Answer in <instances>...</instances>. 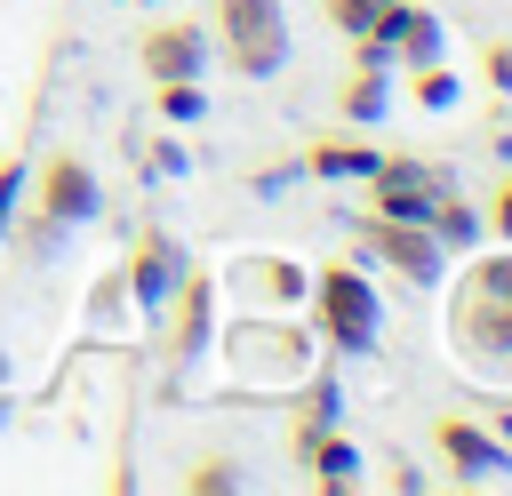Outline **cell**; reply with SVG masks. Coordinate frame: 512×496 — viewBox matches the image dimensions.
<instances>
[{"label":"cell","instance_id":"cell-1","mask_svg":"<svg viewBox=\"0 0 512 496\" xmlns=\"http://www.w3.org/2000/svg\"><path fill=\"white\" fill-rule=\"evenodd\" d=\"M304 296H312V336H320L328 352H344V360L376 352V320H384V304H376V288H368L360 264H320Z\"/></svg>","mask_w":512,"mask_h":496},{"label":"cell","instance_id":"cell-2","mask_svg":"<svg viewBox=\"0 0 512 496\" xmlns=\"http://www.w3.org/2000/svg\"><path fill=\"white\" fill-rule=\"evenodd\" d=\"M312 352H320V336L296 328V320H280V312H248L240 328H224L232 376H256V384H296L312 368Z\"/></svg>","mask_w":512,"mask_h":496},{"label":"cell","instance_id":"cell-3","mask_svg":"<svg viewBox=\"0 0 512 496\" xmlns=\"http://www.w3.org/2000/svg\"><path fill=\"white\" fill-rule=\"evenodd\" d=\"M216 40H224L232 72H248V80H272L288 64V16H280V0H216Z\"/></svg>","mask_w":512,"mask_h":496},{"label":"cell","instance_id":"cell-4","mask_svg":"<svg viewBox=\"0 0 512 496\" xmlns=\"http://www.w3.org/2000/svg\"><path fill=\"white\" fill-rule=\"evenodd\" d=\"M368 184V208L376 216H400V224H424L432 216V200L456 184L440 160H424V152H376V168L360 176Z\"/></svg>","mask_w":512,"mask_h":496},{"label":"cell","instance_id":"cell-5","mask_svg":"<svg viewBox=\"0 0 512 496\" xmlns=\"http://www.w3.org/2000/svg\"><path fill=\"white\" fill-rule=\"evenodd\" d=\"M432 456L456 488H488V480H512V448L480 424V416H432Z\"/></svg>","mask_w":512,"mask_h":496},{"label":"cell","instance_id":"cell-6","mask_svg":"<svg viewBox=\"0 0 512 496\" xmlns=\"http://www.w3.org/2000/svg\"><path fill=\"white\" fill-rule=\"evenodd\" d=\"M360 256L368 264H392L408 288H432L440 272H448V248L432 240V224H400V216H360Z\"/></svg>","mask_w":512,"mask_h":496},{"label":"cell","instance_id":"cell-7","mask_svg":"<svg viewBox=\"0 0 512 496\" xmlns=\"http://www.w3.org/2000/svg\"><path fill=\"white\" fill-rule=\"evenodd\" d=\"M448 344H456L472 368L512 376V296H480V288H464L456 312H448Z\"/></svg>","mask_w":512,"mask_h":496},{"label":"cell","instance_id":"cell-8","mask_svg":"<svg viewBox=\"0 0 512 496\" xmlns=\"http://www.w3.org/2000/svg\"><path fill=\"white\" fill-rule=\"evenodd\" d=\"M24 208H32L40 224H64V232L88 224V216H96V168H88L80 152H48V160H40V184L24 192Z\"/></svg>","mask_w":512,"mask_h":496},{"label":"cell","instance_id":"cell-9","mask_svg":"<svg viewBox=\"0 0 512 496\" xmlns=\"http://www.w3.org/2000/svg\"><path fill=\"white\" fill-rule=\"evenodd\" d=\"M288 456H296V480L304 488H328V496L360 488V448L336 424H288Z\"/></svg>","mask_w":512,"mask_h":496},{"label":"cell","instance_id":"cell-10","mask_svg":"<svg viewBox=\"0 0 512 496\" xmlns=\"http://www.w3.org/2000/svg\"><path fill=\"white\" fill-rule=\"evenodd\" d=\"M360 40H376L384 48V64H432V56H448V32H440V8H424V0H392Z\"/></svg>","mask_w":512,"mask_h":496},{"label":"cell","instance_id":"cell-11","mask_svg":"<svg viewBox=\"0 0 512 496\" xmlns=\"http://www.w3.org/2000/svg\"><path fill=\"white\" fill-rule=\"evenodd\" d=\"M200 64H208V32L192 16H168V24L136 32V72L144 80H200Z\"/></svg>","mask_w":512,"mask_h":496},{"label":"cell","instance_id":"cell-12","mask_svg":"<svg viewBox=\"0 0 512 496\" xmlns=\"http://www.w3.org/2000/svg\"><path fill=\"white\" fill-rule=\"evenodd\" d=\"M176 272H184V248H176V232H160V224H144V232L128 240V256H120V288H128L144 312H160V304H168Z\"/></svg>","mask_w":512,"mask_h":496},{"label":"cell","instance_id":"cell-13","mask_svg":"<svg viewBox=\"0 0 512 496\" xmlns=\"http://www.w3.org/2000/svg\"><path fill=\"white\" fill-rule=\"evenodd\" d=\"M168 304H176V336H168V360L184 368V360H200V352H208V336H216V272L184 256V272H176Z\"/></svg>","mask_w":512,"mask_h":496},{"label":"cell","instance_id":"cell-14","mask_svg":"<svg viewBox=\"0 0 512 496\" xmlns=\"http://www.w3.org/2000/svg\"><path fill=\"white\" fill-rule=\"evenodd\" d=\"M232 288L256 304V312H288V304H304V288H312V272L296 264V256H240V272H232Z\"/></svg>","mask_w":512,"mask_h":496},{"label":"cell","instance_id":"cell-15","mask_svg":"<svg viewBox=\"0 0 512 496\" xmlns=\"http://www.w3.org/2000/svg\"><path fill=\"white\" fill-rule=\"evenodd\" d=\"M336 112H344L352 128H376V120L392 112V64L352 56V72H344V88H336Z\"/></svg>","mask_w":512,"mask_h":496},{"label":"cell","instance_id":"cell-16","mask_svg":"<svg viewBox=\"0 0 512 496\" xmlns=\"http://www.w3.org/2000/svg\"><path fill=\"white\" fill-rule=\"evenodd\" d=\"M304 168H312L320 184H360V176L376 168V144H368V136H320V144L304 152Z\"/></svg>","mask_w":512,"mask_h":496},{"label":"cell","instance_id":"cell-17","mask_svg":"<svg viewBox=\"0 0 512 496\" xmlns=\"http://www.w3.org/2000/svg\"><path fill=\"white\" fill-rule=\"evenodd\" d=\"M424 224H432V240H440L448 256H472V248L488 240V224H480V208H472V200H456V184H448V192L432 200V216H424Z\"/></svg>","mask_w":512,"mask_h":496},{"label":"cell","instance_id":"cell-18","mask_svg":"<svg viewBox=\"0 0 512 496\" xmlns=\"http://www.w3.org/2000/svg\"><path fill=\"white\" fill-rule=\"evenodd\" d=\"M176 488H184V496H240V488H248V464H232L224 448H208V456H192V464L176 472Z\"/></svg>","mask_w":512,"mask_h":496},{"label":"cell","instance_id":"cell-19","mask_svg":"<svg viewBox=\"0 0 512 496\" xmlns=\"http://www.w3.org/2000/svg\"><path fill=\"white\" fill-rule=\"evenodd\" d=\"M152 104H160V120H168V128H200V112H208L200 80H152Z\"/></svg>","mask_w":512,"mask_h":496},{"label":"cell","instance_id":"cell-20","mask_svg":"<svg viewBox=\"0 0 512 496\" xmlns=\"http://www.w3.org/2000/svg\"><path fill=\"white\" fill-rule=\"evenodd\" d=\"M416 80H408V96L424 104V112H448L456 104V72H448V56H432V64H408Z\"/></svg>","mask_w":512,"mask_h":496},{"label":"cell","instance_id":"cell-21","mask_svg":"<svg viewBox=\"0 0 512 496\" xmlns=\"http://www.w3.org/2000/svg\"><path fill=\"white\" fill-rule=\"evenodd\" d=\"M384 8H392V0H320V16H328V24L344 32V40H360V32H368V24L384 16Z\"/></svg>","mask_w":512,"mask_h":496},{"label":"cell","instance_id":"cell-22","mask_svg":"<svg viewBox=\"0 0 512 496\" xmlns=\"http://www.w3.org/2000/svg\"><path fill=\"white\" fill-rule=\"evenodd\" d=\"M464 288H480V296H512V240H504L496 256H480V264L464 272Z\"/></svg>","mask_w":512,"mask_h":496},{"label":"cell","instance_id":"cell-23","mask_svg":"<svg viewBox=\"0 0 512 496\" xmlns=\"http://www.w3.org/2000/svg\"><path fill=\"white\" fill-rule=\"evenodd\" d=\"M16 208H24V152H0V240H8Z\"/></svg>","mask_w":512,"mask_h":496},{"label":"cell","instance_id":"cell-24","mask_svg":"<svg viewBox=\"0 0 512 496\" xmlns=\"http://www.w3.org/2000/svg\"><path fill=\"white\" fill-rule=\"evenodd\" d=\"M480 224H488V240H512V160H504V176H496V192H488Z\"/></svg>","mask_w":512,"mask_h":496},{"label":"cell","instance_id":"cell-25","mask_svg":"<svg viewBox=\"0 0 512 496\" xmlns=\"http://www.w3.org/2000/svg\"><path fill=\"white\" fill-rule=\"evenodd\" d=\"M480 80H488L496 96H512V40H488V48H480Z\"/></svg>","mask_w":512,"mask_h":496},{"label":"cell","instance_id":"cell-26","mask_svg":"<svg viewBox=\"0 0 512 496\" xmlns=\"http://www.w3.org/2000/svg\"><path fill=\"white\" fill-rule=\"evenodd\" d=\"M384 488H400V496H424V488H432V472H424V464H392V472H384Z\"/></svg>","mask_w":512,"mask_h":496},{"label":"cell","instance_id":"cell-27","mask_svg":"<svg viewBox=\"0 0 512 496\" xmlns=\"http://www.w3.org/2000/svg\"><path fill=\"white\" fill-rule=\"evenodd\" d=\"M488 432H496V440H504V448H512V400H504V408H496V424H488Z\"/></svg>","mask_w":512,"mask_h":496},{"label":"cell","instance_id":"cell-28","mask_svg":"<svg viewBox=\"0 0 512 496\" xmlns=\"http://www.w3.org/2000/svg\"><path fill=\"white\" fill-rule=\"evenodd\" d=\"M488 144H496V160H512V136H488Z\"/></svg>","mask_w":512,"mask_h":496},{"label":"cell","instance_id":"cell-29","mask_svg":"<svg viewBox=\"0 0 512 496\" xmlns=\"http://www.w3.org/2000/svg\"><path fill=\"white\" fill-rule=\"evenodd\" d=\"M0 384H8V352H0Z\"/></svg>","mask_w":512,"mask_h":496},{"label":"cell","instance_id":"cell-30","mask_svg":"<svg viewBox=\"0 0 512 496\" xmlns=\"http://www.w3.org/2000/svg\"><path fill=\"white\" fill-rule=\"evenodd\" d=\"M136 8H160V0H136Z\"/></svg>","mask_w":512,"mask_h":496}]
</instances>
